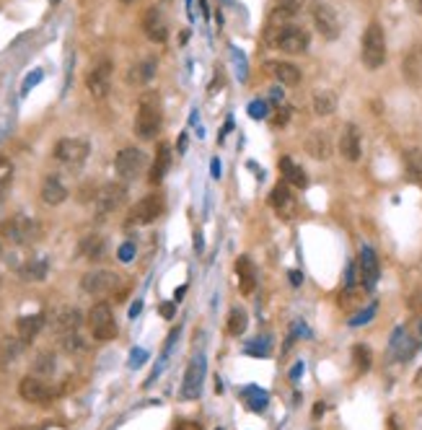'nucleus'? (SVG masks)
<instances>
[{"label":"nucleus","mask_w":422,"mask_h":430,"mask_svg":"<svg viewBox=\"0 0 422 430\" xmlns=\"http://www.w3.org/2000/svg\"><path fill=\"white\" fill-rule=\"evenodd\" d=\"M164 112H161V96L158 91H143L138 98V114H135V135L140 140H153L161 130Z\"/></svg>","instance_id":"f257e3e1"},{"label":"nucleus","mask_w":422,"mask_h":430,"mask_svg":"<svg viewBox=\"0 0 422 430\" xmlns=\"http://www.w3.org/2000/svg\"><path fill=\"white\" fill-rule=\"evenodd\" d=\"M360 58L368 70H378L386 62V34L378 21H371L363 31V42H360Z\"/></svg>","instance_id":"f03ea898"},{"label":"nucleus","mask_w":422,"mask_h":430,"mask_svg":"<svg viewBox=\"0 0 422 430\" xmlns=\"http://www.w3.org/2000/svg\"><path fill=\"white\" fill-rule=\"evenodd\" d=\"M39 234H42L39 223L26 218V215H10L8 221H3V225H0V236L16 246L34 244L39 239Z\"/></svg>","instance_id":"7ed1b4c3"},{"label":"nucleus","mask_w":422,"mask_h":430,"mask_svg":"<svg viewBox=\"0 0 422 430\" xmlns=\"http://www.w3.org/2000/svg\"><path fill=\"white\" fill-rule=\"evenodd\" d=\"M89 329L91 337L96 343H109L117 337V322H114V313H112V306L109 303H96L89 311Z\"/></svg>","instance_id":"20e7f679"},{"label":"nucleus","mask_w":422,"mask_h":430,"mask_svg":"<svg viewBox=\"0 0 422 430\" xmlns=\"http://www.w3.org/2000/svg\"><path fill=\"white\" fill-rule=\"evenodd\" d=\"M128 203V187L117 184V182H109V184L98 187L96 200H94V207H96V218L104 221L107 215L117 213L119 207Z\"/></svg>","instance_id":"39448f33"},{"label":"nucleus","mask_w":422,"mask_h":430,"mask_svg":"<svg viewBox=\"0 0 422 430\" xmlns=\"http://www.w3.org/2000/svg\"><path fill=\"white\" fill-rule=\"evenodd\" d=\"M91 153V146L89 140H83V137H62L55 143L52 148V156L58 158L60 164H65V166H80Z\"/></svg>","instance_id":"423d86ee"},{"label":"nucleus","mask_w":422,"mask_h":430,"mask_svg":"<svg viewBox=\"0 0 422 430\" xmlns=\"http://www.w3.org/2000/svg\"><path fill=\"white\" fill-rule=\"evenodd\" d=\"M311 21H314L316 31L329 42H334L342 34V24H340L337 10H334L332 6L322 3V0H314V3H311Z\"/></svg>","instance_id":"0eeeda50"},{"label":"nucleus","mask_w":422,"mask_h":430,"mask_svg":"<svg viewBox=\"0 0 422 430\" xmlns=\"http://www.w3.org/2000/svg\"><path fill=\"white\" fill-rule=\"evenodd\" d=\"M308 42H311L308 31L301 29V26H293V24L280 26L277 34L272 37V44H275L280 52H285V55H301V52L308 49Z\"/></svg>","instance_id":"6e6552de"},{"label":"nucleus","mask_w":422,"mask_h":430,"mask_svg":"<svg viewBox=\"0 0 422 430\" xmlns=\"http://www.w3.org/2000/svg\"><path fill=\"white\" fill-rule=\"evenodd\" d=\"M148 166V156L140 150V148H122L114 158V171H117L119 179H138Z\"/></svg>","instance_id":"1a4fd4ad"},{"label":"nucleus","mask_w":422,"mask_h":430,"mask_svg":"<svg viewBox=\"0 0 422 430\" xmlns=\"http://www.w3.org/2000/svg\"><path fill=\"white\" fill-rule=\"evenodd\" d=\"M119 285V275H114L112 270H91L80 277V288H83V293L89 295H109L112 291H117Z\"/></svg>","instance_id":"9d476101"},{"label":"nucleus","mask_w":422,"mask_h":430,"mask_svg":"<svg viewBox=\"0 0 422 430\" xmlns=\"http://www.w3.org/2000/svg\"><path fill=\"white\" fill-rule=\"evenodd\" d=\"M161 213H164V197L153 192V195H146L143 200H138V203L132 205L128 223L130 225H148V223H153V221H158Z\"/></svg>","instance_id":"9b49d317"},{"label":"nucleus","mask_w":422,"mask_h":430,"mask_svg":"<svg viewBox=\"0 0 422 430\" xmlns=\"http://www.w3.org/2000/svg\"><path fill=\"white\" fill-rule=\"evenodd\" d=\"M112 60L101 58L94 62V68L89 70V76H86V88H89V94L94 98H104L109 94V86H112Z\"/></svg>","instance_id":"f8f14e48"},{"label":"nucleus","mask_w":422,"mask_h":430,"mask_svg":"<svg viewBox=\"0 0 422 430\" xmlns=\"http://www.w3.org/2000/svg\"><path fill=\"white\" fill-rule=\"evenodd\" d=\"M19 394L21 399L29 402V404H49L55 399L52 386L44 379H39V376H24L19 384Z\"/></svg>","instance_id":"ddd939ff"},{"label":"nucleus","mask_w":422,"mask_h":430,"mask_svg":"<svg viewBox=\"0 0 422 430\" xmlns=\"http://www.w3.org/2000/svg\"><path fill=\"white\" fill-rule=\"evenodd\" d=\"M205 371L207 363L202 355H195L187 366V373H184V381H182V397L184 399H197L200 391H202V381H205Z\"/></svg>","instance_id":"4468645a"},{"label":"nucleus","mask_w":422,"mask_h":430,"mask_svg":"<svg viewBox=\"0 0 422 430\" xmlns=\"http://www.w3.org/2000/svg\"><path fill=\"white\" fill-rule=\"evenodd\" d=\"M358 270H360V283H363L365 291H373L376 285H378V277H381V264H378V257H376V252L371 246L360 249Z\"/></svg>","instance_id":"2eb2a0df"},{"label":"nucleus","mask_w":422,"mask_h":430,"mask_svg":"<svg viewBox=\"0 0 422 430\" xmlns=\"http://www.w3.org/2000/svg\"><path fill=\"white\" fill-rule=\"evenodd\" d=\"M143 31H146V37L150 42H166L168 37V24H166V16H164V10L158 8V6H150V8L143 13Z\"/></svg>","instance_id":"dca6fc26"},{"label":"nucleus","mask_w":422,"mask_h":430,"mask_svg":"<svg viewBox=\"0 0 422 430\" xmlns=\"http://www.w3.org/2000/svg\"><path fill=\"white\" fill-rule=\"evenodd\" d=\"M402 76L410 86L422 88V42L407 49V55L402 60Z\"/></svg>","instance_id":"f3484780"},{"label":"nucleus","mask_w":422,"mask_h":430,"mask_svg":"<svg viewBox=\"0 0 422 430\" xmlns=\"http://www.w3.org/2000/svg\"><path fill=\"white\" fill-rule=\"evenodd\" d=\"M270 203H272V207H275V213L280 215V218H285V221H290V218L295 215V207H298L295 195L290 192V184H285V182H280V184L272 189Z\"/></svg>","instance_id":"a211bd4d"},{"label":"nucleus","mask_w":422,"mask_h":430,"mask_svg":"<svg viewBox=\"0 0 422 430\" xmlns=\"http://www.w3.org/2000/svg\"><path fill=\"white\" fill-rule=\"evenodd\" d=\"M340 153H342L344 161H360V153H363V140H360V130L355 125H344L342 135H340Z\"/></svg>","instance_id":"6ab92c4d"},{"label":"nucleus","mask_w":422,"mask_h":430,"mask_svg":"<svg viewBox=\"0 0 422 430\" xmlns=\"http://www.w3.org/2000/svg\"><path fill=\"white\" fill-rule=\"evenodd\" d=\"M306 150H308V156L316 158V161H326L334 150L329 132H326V130H311L308 137H306Z\"/></svg>","instance_id":"aec40b11"},{"label":"nucleus","mask_w":422,"mask_h":430,"mask_svg":"<svg viewBox=\"0 0 422 430\" xmlns=\"http://www.w3.org/2000/svg\"><path fill=\"white\" fill-rule=\"evenodd\" d=\"M80 324H83V316H80L78 309L65 306V309H60V311L55 313V319H52V329H55L60 337H65V334L78 332Z\"/></svg>","instance_id":"412c9836"},{"label":"nucleus","mask_w":422,"mask_h":430,"mask_svg":"<svg viewBox=\"0 0 422 430\" xmlns=\"http://www.w3.org/2000/svg\"><path fill=\"white\" fill-rule=\"evenodd\" d=\"M156 68H158L156 58H143V60H138V62H132V65H130L125 78H128L130 86H146V83L153 80Z\"/></svg>","instance_id":"4be33fe9"},{"label":"nucleus","mask_w":422,"mask_h":430,"mask_svg":"<svg viewBox=\"0 0 422 430\" xmlns=\"http://www.w3.org/2000/svg\"><path fill=\"white\" fill-rule=\"evenodd\" d=\"M236 275H238V288L244 295H252L256 288V264L252 262V257L241 255L236 259Z\"/></svg>","instance_id":"5701e85b"},{"label":"nucleus","mask_w":422,"mask_h":430,"mask_svg":"<svg viewBox=\"0 0 422 430\" xmlns=\"http://www.w3.org/2000/svg\"><path fill=\"white\" fill-rule=\"evenodd\" d=\"M107 255V241H104V236L98 234H89L80 239L78 244V257L80 259H89V262H98V259H104Z\"/></svg>","instance_id":"b1692460"},{"label":"nucleus","mask_w":422,"mask_h":430,"mask_svg":"<svg viewBox=\"0 0 422 430\" xmlns=\"http://www.w3.org/2000/svg\"><path fill=\"white\" fill-rule=\"evenodd\" d=\"M42 203H47V205H62L65 200H68V187L60 182L58 176H47L44 182H42Z\"/></svg>","instance_id":"393cba45"},{"label":"nucleus","mask_w":422,"mask_h":430,"mask_svg":"<svg viewBox=\"0 0 422 430\" xmlns=\"http://www.w3.org/2000/svg\"><path fill=\"white\" fill-rule=\"evenodd\" d=\"M267 70H270L283 86H298V83H301V70H298V65H293V62L270 60V62H267Z\"/></svg>","instance_id":"a878e982"},{"label":"nucleus","mask_w":422,"mask_h":430,"mask_svg":"<svg viewBox=\"0 0 422 430\" xmlns=\"http://www.w3.org/2000/svg\"><path fill=\"white\" fill-rule=\"evenodd\" d=\"M168 169H171V146L168 143H158V150H156V158H153V166H150V184H161L164 182V176L168 174Z\"/></svg>","instance_id":"bb28decb"},{"label":"nucleus","mask_w":422,"mask_h":430,"mask_svg":"<svg viewBox=\"0 0 422 430\" xmlns=\"http://www.w3.org/2000/svg\"><path fill=\"white\" fill-rule=\"evenodd\" d=\"M280 171H283V182L285 184L295 187V189H306V184H308V176H306V171L298 164H295L293 158H280Z\"/></svg>","instance_id":"cd10ccee"},{"label":"nucleus","mask_w":422,"mask_h":430,"mask_svg":"<svg viewBox=\"0 0 422 430\" xmlns=\"http://www.w3.org/2000/svg\"><path fill=\"white\" fill-rule=\"evenodd\" d=\"M42 327H44V316L42 313H31V316H21L19 322H16V334H19V340L24 345H29L37 334L42 332Z\"/></svg>","instance_id":"c85d7f7f"},{"label":"nucleus","mask_w":422,"mask_h":430,"mask_svg":"<svg viewBox=\"0 0 422 430\" xmlns=\"http://www.w3.org/2000/svg\"><path fill=\"white\" fill-rule=\"evenodd\" d=\"M21 277L26 283H42L47 277V259L44 257H29L26 264L21 267Z\"/></svg>","instance_id":"c756f323"},{"label":"nucleus","mask_w":422,"mask_h":430,"mask_svg":"<svg viewBox=\"0 0 422 430\" xmlns=\"http://www.w3.org/2000/svg\"><path fill=\"white\" fill-rule=\"evenodd\" d=\"M31 376H39V379H49V376H55V371H58V358H55V352L49 350H42L37 358H34V363H31Z\"/></svg>","instance_id":"7c9ffc66"},{"label":"nucleus","mask_w":422,"mask_h":430,"mask_svg":"<svg viewBox=\"0 0 422 430\" xmlns=\"http://www.w3.org/2000/svg\"><path fill=\"white\" fill-rule=\"evenodd\" d=\"M314 112L319 117H329L337 112V94L329 88H319L314 91Z\"/></svg>","instance_id":"2f4dec72"},{"label":"nucleus","mask_w":422,"mask_h":430,"mask_svg":"<svg viewBox=\"0 0 422 430\" xmlns=\"http://www.w3.org/2000/svg\"><path fill=\"white\" fill-rule=\"evenodd\" d=\"M246 327H249V316L241 306H234L231 311H228V334H234V337H241L246 332Z\"/></svg>","instance_id":"473e14b6"},{"label":"nucleus","mask_w":422,"mask_h":430,"mask_svg":"<svg viewBox=\"0 0 422 430\" xmlns=\"http://www.w3.org/2000/svg\"><path fill=\"white\" fill-rule=\"evenodd\" d=\"M404 164H407V174H410V179L422 187V150L420 148L407 150V153H404Z\"/></svg>","instance_id":"72a5a7b5"},{"label":"nucleus","mask_w":422,"mask_h":430,"mask_svg":"<svg viewBox=\"0 0 422 430\" xmlns=\"http://www.w3.org/2000/svg\"><path fill=\"white\" fill-rule=\"evenodd\" d=\"M241 394L249 399L246 404H249V410L252 412H265L267 410V399H270V397H267V391H262L259 386H246Z\"/></svg>","instance_id":"f704fd0d"},{"label":"nucleus","mask_w":422,"mask_h":430,"mask_svg":"<svg viewBox=\"0 0 422 430\" xmlns=\"http://www.w3.org/2000/svg\"><path fill=\"white\" fill-rule=\"evenodd\" d=\"M10 182H13V164H10V158L0 156V203L8 192Z\"/></svg>","instance_id":"c9c22d12"},{"label":"nucleus","mask_w":422,"mask_h":430,"mask_svg":"<svg viewBox=\"0 0 422 430\" xmlns=\"http://www.w3.org/2000/svg\"><path fill=\"white\" fill-rule=\"evenodd\" d=\"M21 350H24V343H21L19 337H16V340H6L3 347H0V358H3L6 366H8V363H13L16 358H19Z\"/></svg>","instance_id":"e433bc0d"},{"label":"nucleus","mask_w":422,"mask_h":430,"mask_svg":"<svg viewBox=\"0 0 422 430\" xmlns=\"http://www.w3.org/2000/svg\"><path fill=\"white\" fill-rule=\"evenodd\" d=\"M244 352H249V355H256V358H267L270 352H272V343L270 340H262V337H256L254 343H246L244 345Z\"/></svg>","instance_id":"4c0bfd02"},{"label":"nucleus","mask_w":422,"mask_h":430,"mask_svg":"<svg viewBox=\"0 0 422 430\" xmlns=\"http://www.w3.org/2000/svg\"><path fill=\"white\" fill-rule=\"evenodd\" d=\"M60 345H62V350H65V352H83L86 347H89V345H86V340H83L78 332L65 334V337L60 340Z\"/></svg>","instance_id":"58836bf2"},{"label":"nucleus","mask_w":422,"mask_h":430,"mask_svg":"<svg viewBox=\"0 0 422 430\" xmlns=\"http://www.w3.org/2000/svg\"><path fill=\"white\" fill-rule=\"evenodd\" d=\"M353 358H355V366H358V371H360V373L371 368V350H368L365 345H355V347H353Z\"/></svg>","instance_id":"ea45409f"},{"label":"nucleus","mask_w":422,"mask_h":430,"mask_svg":"<svg viewBox=\"0 0 422 430\" xmlns=\"http://www.w3.org/2000/svg\"><path fill=\"white\" fill-rule=\"evenodd\" d=\"M376 311H378V303H371L368 309H363L360 313H355L353 319H350V327H363V324H368L376 316Z\"/></svg>","instance_id":"a19ab883"},{"label":"nucleus","mask_w":422,"mask_h":430,"mask_svg":"<svg viewBox=\"0 0 422 430\" xmlns=\"http://www.w3.org/2000/svg\"><path fill=\"white\" fill-rule=\"evenodd\" d=\"M117 257H119V262H132V257H135V244H132V241H125V244L119 246Z\"/></svg>","instance_id":"79ce46f5"},{"label":"nucleus","mask_w":422,"mask_h":430,"mask_svg":"<svg viewBox=\"0 0 422 430\" xmlns=\"http://www.w3.org/2000/svg\"><path fill=\"white\" fill-rule=\"evenodd\" d=\"M249 114L254 119H265L270 112H267V101H252V107H249Z\"/></svg>","instance_id":"37998d69"},{"label":"nucleus","mask_w":422,"mask_h":430,"mask_svg":"<svg viewBox=\"0 0 422 430\" xmlns=\"http://www.w3.org/2000/svg\"><path fill=\"white\" fill-rule=\"evenodd\" d=\"M158 311H161L164 319H174V311H177V309H174V303H161V306H158Z\"/></svg>","instance_id":"c03bdc74"},{"label":"nucleus","mask_w":422,"mask_h":430,"mask_svg":"<svg viewBox=\"0 0 422 430\" xmlns=\"http://www.w3.org/2000/svg\"><path fill=\"white\" fill-rule=\"evenodd\" d=\"M130 358H132V361H130V366L135 368V366H140V363L146 361V350H135L132 355H130Z\"/></svg>","instance_id":"a18cd8bd"},{"label":"nucleus","mask_w":422,"mask_h":430,"mask_svg":"<svg viewBox=\"0 0 422 430\" xmlns=\"http://www.w3.org/2000/svg\"><path fill=\"white\" fill-rule=\"evenodd\" d=\"M177 430H202L197 422H189V420H182V422H177Z\"/></svg>","instance_id":"49530a36"},{"label":"nucleus","mask_w":422,"mask_h":430,"mask_svg":"<svg viewBox=\"0 0 422 430\" xmlns=\"http://www.w3.org/2000/svg\"><path fill=\"white\" fill-rule=\"evenodd\" d=\"M301 373H304V363H295L293 368H290V379H298V376H301Z\"/></svg>","instance_id":"de8ad7c7"},{"label":"nucleus","mask_w":422,"mask_h":430,"mask_svg":"<svg viewBox=\"0 0 422 430\" xmlns=\"http://www.w3.org/2000/svg\"><path fill=\"white\" fill-rule=\"evenodd\" d=\"M39 78H42V73H34L31 78H26V83H24V91H29L31 83H37V80H39Z\"/></svg>","instance_id":"09e8293b"},{"label":"nucleus","mask_w":422,"mask_h":430,"mask_svg":"<svg viewBox=\"0 0 422 430\" xmlns=\"http://www.w3.org/2000/svg\"><path fill=\"white\" fill-rule=\"evenodd\" d=\"M301 280H304V275L298 273V270H293V273H290V283H293V285H301Z\"/></svg>","instance_id":"8fccbe9b"},{"label":"nucleus","mask_w":422,"mask_h":430,"mask_svg":"<svg viewBox=\"0 0 422 430\" xmlns=\"http://www.w3.org/2000/svg\"><path fill=\"white\" fill-rule=\"evenodd\" d=\"M140 309H143V303H135V306H132V309H130V316H138V313H140Z\"/></svg>","instance_id":"3c124183"},{"label":"nucleus","mask_w":422,"mask_h":430,"mask_svg":"<svg viewBox=\"0 0 422 430\" xmlns=\"http://www.w3.org/2000/svg\"><path fill=\"white\" fill-rule=\"evenodd\" d=\"M322 412H324V402H319V404L314 407V415H316V418H322Z\"/></svg>","instance_id":"603ef678"},{"label":"nucleus","mask_w":422,"mask_h":430,"mask_svg":"<svg viewBox=\"0 0 422 430\" xmlns=\"http://www.w3.org/2000/svg\"><path fill=\"white\" fill-rule=\"evenodd\" d=\"M283 3H288V6H293V8H301V3H304V0H283Z\"/></svg>","instance_id":"864d4df0"},{"label":"nucleus","mask_w":422,"mask_h":430,"mask_svg":"<svg viewBox=\"0 0 422 430\" xmlns=\"http://www.w3.org/2000/svg\"><path fill=\"white\" fill-rule=\"evenodd\" d=\"M213 176H216V179L220 176V164H218V161H213Z\"/></svg>","instance_id":"5fc2aeb1"},{"label":"nucleus","mask_w":422,"mask_h":430,"mask_svg":"<svg viewBox=\"0 0 422 430\" xmlns=\"http://www.w3.org/2000/svg\"><path fill=\"white\" fill-rule=\"evenodd\" d=\"M184 291H187V288H177V293H174V301H179V298L184 295Z\"/></svg>","instance_id":"6e6d98bb"},{"label":"nucleus","mask_w":422,"mask_h":430,"mask_svg":"<svg viewBox=\"0 0 422 430\" xmlns=\"http://www.w3.org/2000/svg\"><path fill=\"white\" fill-rule=\"evenodd\" d=\"M414 381H417V386H422V368L417 371V379H414Z\"/></svg>","instance_id":"4d7b16f0"},{"label":"nucleus","mask_w":422,"mask_h":430,"mask_svg":"<svg viewBox=\"0 0 422 430\" xmlns=\"http://www.w3.org/2000/svg\"><path fill=\"white\" fill-rule=\"evenodd\" d=\"M119 3H125V6H132V3H135V0H119Z\"/></svg>","instance_id":"13d9d810"},{"label":"nucleus","mask_w":422,"mask_h":430,"mask_svg":"<svg viewBox=\"0 0 422 430\" xmlns=\"http://www.w3.org/2000/svg\"><path fill=\"white\" fill-rule=\"evenodd\" d=\"M10 430H31V428H24V425H19V428H10Z\"/></svg>","instance_id":"bf43d9fd"},{"label":"nucleus","mask_w":422,"mask_h":430,"mask_svg":"<svg viewBox=\"0 0 422 430\" xmlns=\"http://www.w3.org/2000/svg\"><path fill=\"white\" fill-rule=\"evenodd\" d=\"M420 332H422V324H420Z\"/></svg>","instance_id":"052dcab7"},{"label":"nucleus","mask_w":422,"mask_h":430,"mask_svg":"<svg viewBox=\"0 0 422 430\" xmlns=\"http://www.w3.org/2000/svg\"><path fill=\"white\" fill-rule=\"evenodd\" d=\"M218 430H220V428H218Z\"/></svg>","instance_id":"680f3d73"}]
</instances>
